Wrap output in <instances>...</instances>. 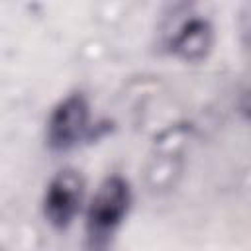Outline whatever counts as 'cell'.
Returning <instances> with one entry per match:
<instances>
[{
    "mask_svg": "<svg viewBox=\"0 0 251 251\" xmlns=\"http://www.w3.org/2000/svg\"><path fill=\"white\" fill-rule=\"evenodd\" d=\"M82 180L75 171H61L47 186L45 216L55 227H67L80 208Z\"/></svg>",
    "mask_w": 251,
    "mask_h": 251,
    "instance_id": "3957f363",
    "label": "cell"
},
{
    "mask_svg": "<svg viewBox=\"0 0 251 251\" xmlns=\"http://www.w3.org/2000/svg\"><path fill=\"white\" fill-rule=\"evenodd\" d=\"M241 35H243V45L251 53V6H247V12L241 18Z\"/></svg>",
    "mask_w": 251,
    "mask_h": 251,
    "instance_id": "5b68a950",
    "label": "cell"
},
{
    "mask_svg": "<svg viewBox=\"0 0 251 251\" xmlns=\"http://www.w3.org/2000/svg\"><path fill=\"white\" fill-rule=\"evenodd\" d=\"M129 204V188L122 176H108L96 190L86 218V249L108 251L114 231Z\"/></svg>",
    "mask_w": 251,
    "mask_h": 251,
    "instance_id": "6da1fadb",
    "label": "cell"
},
{
    "mask_svg": "<svg viewBox=\"0 0 251 251\" xmlns=\"http://www.w3.org/2000/svg\"><path fill=\"white\" fill-rule=\"evenodd\" d=\"M88 127V104L80 94L63 100L47 122V141L51 149L65 151L76 145Z\"/></svg>",
    "mask_w": 251,
    "mask_h": 251,
    "instance_id": "7a4b0ae2",
    "label": "cell"
},
{
    "mask_svg": "<svg viewBox=\"0 0 251 251\" xmlns=\"http://www.w3.org/2000/svg\"><path fill=\"white\" fill-rule=\"evenodd\" d=\"M241 114H243L247 120H251V88L245 92V96H243V100H241Z\"/></svg>",
    "mask_w": 251,
    "mask_h": 251,
    "instance_id": "8992f818",
    "label": "cell"
},
{
    "mask_svg": "<svg viewBox=\"0 0 251 251\" xmlns=\"http://www.w3.org/2000/svg\"><path fill=\"white\" fill-rule=\"evenodd\" d=\"M210 45H212V29L208 22L202 18L184 20L176 27V33L173 35V39L169 41L171 51L186 61L204 59Z\"/></svg>",
    "mask_w": 251,
    "mask_h": 251,
    "instance_id": "277c9868",
    "label": "cell"
}]
</instances>
